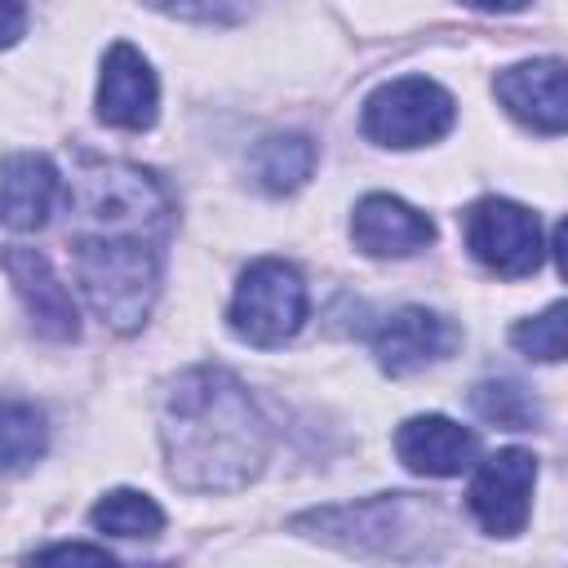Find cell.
<instances>
[{
	"label": "cell",
	"instance_id": "obj_22",
	"mask_svg": "<svg viewBox=\"0 0 568 568\" xmlns=\"http://www.w3.org/2000/svg\"><path fill=\"white\" fill-rule=\"evenodd\" d=\"M36 559H93V564H111V550L106 546H80V541H71V546H44V550H36Z\"/></svg>",
	"mask_w": 568,
	"mask_h": 568
},
{
	"label": "cell",
	"instance_id": "obj_19",
	"mask_svg": "<svg viewBox=\"0 0 568 568\" xmlns=\"http://www.w3.org/2000/svg\"><path fill=\"white\" fill-rule=\"evenodd\" d=\"M470 408L506 430H528L537 422V399L519 386V382H479L470 390Z\"/></svg>",
	"mask_w": 568,
	"mask_h": 568
},
{
	"label": "cell",
	"instance_id": "obj_15",
	"mask_svg": "<svg viewBox=\"0 0 568 568\" xmlns=\"http://www.w3.org/2000/svg\"><path fill=\"white\" fill-rule=\"evenodd\" d=\"M62 195V178L53 160L36 151H18L0 160V222L9 231H40Z\"/></svg>",
	"mask_w": 568,
	"mask_h": 568
},
{
	"label": "cell",
	"instance_id": "obj_5",
	"mask_svg": "<svg viewBox=\"0 0 568 568\" xmlns=\"http://www.w3.org/2000/svg\"><path fill=\"white\" fill-rule=\"evenodd\" d=\"M457 120L453 98L426 80V75H399L390 84H382L368 102H364V133L382 146H426L439 142Z\"/></svg>",
	"mask_w": 568,
	"mask_h": 568
},
{
	"label": "cell",
	"instance_id": "obj_12",
	"mask_svg": "<svg viewBox=\"0 0 568 568\" xmlns=\"http://www.w3.org/2000/svg\"><path fill=\"white\" fill-rule=\"evenodd\" d=\"M351 240L368 257H408L435 240V222L399 195H364L351 213Z\"/></svg>",
	"mask_w": 568,
	"mask_h": 568
},
{
	"label": "cell",
	"instance_id": "obj_4",
	"mask_svg": "<svg viewBox=\"0 0 568 568\" xmlns=\"http://www.w3.org/2000/svg\"><path fill=\"white\" fill-rule=\"evenodd\" d=\"M306 306H311V297H306L302 271L293 262L262 257L240 275L226 324L248 346H284L288 337H297Z\"/></svg>",
	"mask_w": 568,
	"mask_h": 568
},
{
	"label": "cell",
	"instance_id": "obj_21",
	"mask_svg": "<svg viewBox=\"0 0 568 568\" xmlns=\"http://www.w3.org/2000/svg\"><path fill=\"white\" fill-rule=\"evenodd\" d=\"M169 18H182V22H235L244 13V0H142Z\"/></svg>",
	"mask_w": 568,
	"mask_h": 568
},
{
	"label": "cell",
	"instance_id": "obj_2",
	"mask_svg": "<svg viewBox=\"0 0 568 568\" xmlns=\"http://www.w3.org/2000/svg\"><path fill=\"white\" fill-rule=\"evenodd\" d=\"M71 271L102 324L133 333L146 324L160 293V248L142 235H75Z\"/></svg>",
	"mask_w": 568,
	"mask_h": 568
},
{
	"label": "cell",
	"instance_id": "obj_16",
	"mask_svg": "<svg viewBox=\"0 0 568 568\" xmlns=\"http://www.w3.org/2000/svg\"><path fill=\"white\" fill-rule=\"evenodd\" d=\"M248 169H253V178H257L262 191L288 195V191H297L311 178V169H315V142L306 133H271V138H262L253 146Z\"/></svg>",
	"mask_w": 568,
	"mask_h": 568
},
{
	"label": "cell",
	"instance_id": "obj_17",
	"mask_svg": "<svg viewBox=\"0 0 568 568\" xmlns=\"http://www.w3.org/2000/svg\"><path fill=\"white\" fill-rule=\"evenodd\" d=\"M49 448V422L31 399H0V470H22Z\"/></svg>",
	"mask_w": 568,
	"mask_h": 568
},
{
	"label": "cell",
	"instance_id": "obj_8",
	"mask_svg": "<svg viewBox=\"0 0 568 568\" xmlns=\"http://www.w3.org/2000/svg\"><path fill=\"white\" fill-rule=\"evenodd\" d=\"M532 484H537V457L528 448H497L475 466L470 488H466V506L484 532L515 537L528 524Z\"/></svg>",
	"mask_w": 568,
	"mask_h": 568
},
{
	"label": "cell",
	"instance_id": "obj_14",
	"mask_svg": "<svg viewBox=\"0 0 568 568\" xmlns=\"http://www.w3.org/2000/svg\"><path fill=\"white\" fill-rule=\"evenodd\" d=\"M501 106L524 120L537 133H564L568 124V98H564V62L559 58H541V62H519L506 67L493 80Z\"/></svg>",
	"mask_w": 568,
	"mask_h": 568
},
{
	"label": "cell",
	"instance_id": "obj_7",
	"mask_svg": "<svg viewBox=\"0 0 568 568\" xmlns=\"http://www.w3.org/2000/svg\"><path fill=\"white\" fill-rule=\"evenodd\" d=\"M435 510H422V501H413V493H395V497H368V501H355V506L311 510V515H297L293 524L315 528V537H333L342 546L399 555L404 537H417V528Z\"/></svg>",
	"mask_w": 568,
	"mask_h": 568
},
{
	"label": "cell",
	"instance_id": "obj_10",
	"mask_svg": "<svg viewBox=\"0 0 568 568\" xmlns=\"http://www.w3.org/2000/svg\"><path fill=\"white\" fill-rule=\"evenodd\" d=\"M155 111H160V84L151 62L124 40L111 44L98 80V120H106L111 129L142 133L155 124Z\"/></svg>",
	"mask_w": 568,
	"mask_h": 568
},
{
	"label": "cell",
	"instance_id": "obj_1",
	"mask_svg": "<svg viewBox=\"0 0 568 568\" xmlns=\"http://www.w3.org/2000/svg\"><path fill=\"white\" fill-rule=\"evenodd\" d=\"M160 444L178 488L235 493L262 470L271 435L226 368H191L164 390Z\"/></svg>",
	"mask_w": 568,
	"mask_h": 568
},
{
	"label": "cell",
	"instance_id": "obj_18",
	"mask_svg": "<svg viewBox=\"0 0 568 568\" xmlns=\"http://www.w3.org/2000/svg\"><path fill=\"white\" fill-rule=\"evenodd\" d=\"M89 524H93L98 532L124 537V541H133V537H160L164 510H160L146 493H138V488H115V493H106V497L89 510Z\"/></svg>",
	"mask_w": 568,
	"mask_h": 568
},
{
	"label": "cell",
	"instance_id": "obj_23",
	"mask_svg": "<svg viewBox=\"0 0 568 568\" xmlns=\"http://www.w3.org/2000/svg\"><path fill=\"white\" fill-rule=\"evenodd\" d=\"M27 27V9L22 0H0V49H9Z\"/></svg>",
	"mask_w": 568,
	"mask_h": 568
},
{
	"label": "cell",
	"instance_id": "obj_11",
	"mask_svg": "<svg viewBox=\"0 0 568 568\" xmlns=\"http://www.w3.org/2000/svg\"><path fill=\"white\" fill-rule=\"evenodd\" d=\"M4 271H9V280H13V288H18V297H22V306H27V315H31V324H36L40 337L71 342L80 333V311H75L67 284L53 275V266H49L44 253H36V248H9L4 253Z\"/></svg>",
	"mask_w": 568,
	"mask_h": 568
},
{
	"label": "cell",
	"instance_id": "obj_6",
	"mask_svg": "<svg viewBox=\"0 0 568 568\" xmlns=\"http://www.w3.org/2000/svg\"><path fill=\"white\" fill-rule=\"evenodd\" d=\"M466 248L475 262H484L493 275L519 280L532 275L546 257V240H541V222L532 209L515 204V200H479L466 213Z\"/></svg>",
	"mask_w": 568,
	"mask_h": 568
},
{
	"label": "cell",
	"instance_id": "obj_24",
	"mask_svg": "<svg viewBox=\"0 0 568 568\" xmlns=\"http://www.w3.org/2000/svg\"><path fill=\"white\" fill-rule=\"evenodd\" d=\"M462 4H470V9H484V13H515V9H524L528 0H462Z\"/></svg>",
	"mask_w": 568,
	"mask_h": 568
},
{
	"label": "cell",
	"instance_id": "obj_13",
	"mask_svg": "<svg viewBox=\"0 0 568 568\" xmlns=\"http://www.w3.org/2000/svg\"><path fill=\"white\" fill-rule=\"evenodd\" d=\"M395 453H399V462H404L413 475L448 479V475H462L466 466H475L479 439H475V430L457 426L453 417L422 413V417H408V422L395 430Z\"/></svg>",
	"mask_w": 568,
	"mask_h": 568
},
{
	"label": "cell",
	"instance_id": "obj_20",
	"mask_svg": "<svg viewBox=\"0 0 568 568\" xmlns=\"http://www.w3.org/2000/svg\"><path fill=\"white\" fill-rule=\"evenodd\" d=\"M510 342H515L528 359H546V364L564 359V302H555L550 311H541V315L515 324V328H510Z\"/></svg>",
	"mask_w": 568,
	"mask_h": 568
},
{
	"label": "cell",
	"instance_id": "obj_3",
	"mask_svg": "<svg viewBox=\"0 0 568 568\" xmlns=\"http://www.w3.org/2000/svg\"><path fill=\"white\" fill-rule=\"evenodd\" d=\"M75 217L89 222L80 235H142L160 240L169 231L164 186L133 164H89L75 178Z\"/></svg>",
	"mask_w": 568,
	"mask_h": 568
},
{
	"label": "cell",
	"instance_id": "obj_9",
	"mask_svg": "<svg viewBox=\"0 0 568 568\" xmlns=\"http://www.w3.org/2000/svg\"><path fill=\"white\" fill-rule=\"evenodd\" d=\"M457 342H462V328L448 315L426 311V306L390 311L373 328V355L390 377H408V373H417L426 364L448 359L457 351Z\"/></svg>",
	"mask_w": 568,
	"mask_h": 568
}]
</instances>
